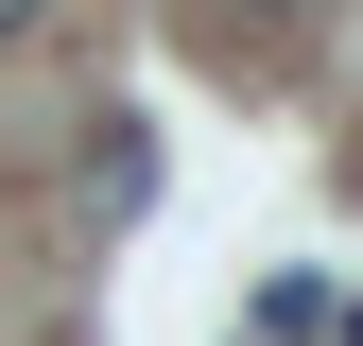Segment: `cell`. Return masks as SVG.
Returning <instances> with one entry per match:
<instances>
[{
	"label": "cell",
	"mask_w": 363,
	"mask_h": 346,
	"mask_svg": "<svg viewBox=\"0 0 363 346\" xmlns=\"http://www.w3.org/2000/svg\"><path fill=\"white\" fill-rule=\"evenodd\" d=\"M69 208H86V225H139V208H156V139H139V121H86Z\"/></svg>",
	"instance_id": "6da1fadb"
},
{
	"label": "cell",
	"mask_w": 363,
	"mask_h": 346,
	"mask_svg": "<svg viewBox=\"0 0 363 346\" xmlns=\"http://www.w3.org/2000/svg\"><path fill=\"white\" fill-rule=\"evenodd\" d=\"M294 35H311V0H208V52L225 69H242V52H294Z\"/></svg>",
	"instance_id": "7a4b0ae2"
},
{
	"label": "cell",
	"mask_w": 363,
	"mask_h": 346,
	"mask_svg": "<svg viewBox=\"0 0 363 346\" xmlns=\"http://www.w3.org/2000/svg\"><path fill=\"white\" fill-rule=\"evenodd\" d=\"M35 18H52V0H0V52H18V35H35Z\"/></svg>",
	"instance_id": "3957f363"
},
{
	"label": "cell",
	"mask_w": 363,
	"mask_h": 346,
	"mask_svg": "<svg viewBox=\"0 0 363 346\" xmlns=\"http://www.w3.org/2000/svg\"><path fill=\"white\" fill-rule=\"evenodd\" d=\"M346 191H363V156H346Z\"/></svg>",
	"instance_id": "277c9868"
}]
</instances>
